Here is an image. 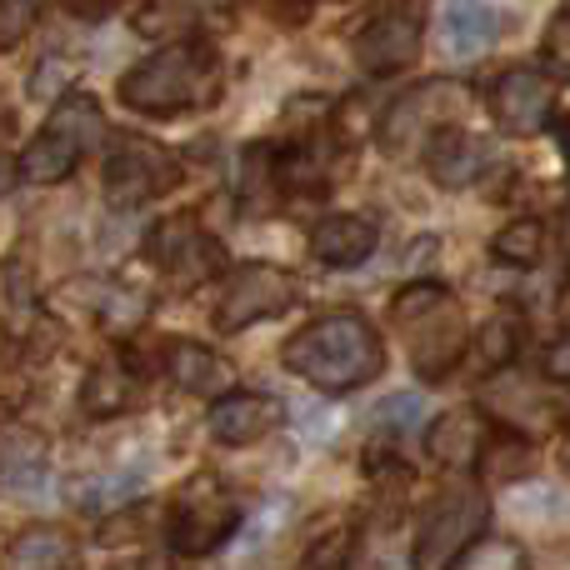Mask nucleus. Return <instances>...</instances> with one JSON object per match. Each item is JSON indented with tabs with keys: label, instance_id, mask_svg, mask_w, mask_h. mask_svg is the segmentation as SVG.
<instances>
[{
	"label": "nucleus",
	"instance_id": "nucleus-1",
	"mask_svg": "<svg viewBox=\"0 0 570 570\" xmlns=\"http://www.w3.org/2000/svg\"><path fill=\"white\" fill-rule=\"evenodd\" d=\"M285 371L325 395H351L385 371V345L361 311H325L305 321L281 351Z\"/></svg>",
	"mask_w": 570,
	"mask_h": 570
},
{
	"label": "nucleus",
	"instance_id": "nucleus-2",
	"mask_svg": "<svg viewBox=\"0 0 570 570\" xmlns=\"http://www.w3.org/2000/svg\"><path fill=\"white\" fill-rule=\"evenodd\" d=\"M220 90H226V66H220L216 46L186 36L166 40L156 56H146L120 76V106H130L136 116L166 120L180 110H210Z\"/></svg>",
	"mask_w": 570,
	"mask_h": 570
},
{
	"label": "nucleus",
	"instance_id": "nucleus-3",
	"mask_svg": "<svg viewBox=\"0 0 570 570\" xmlns=\"http://www.w3.org/2000/svg\"><path fill=\"white\" fill-rule=\"evenodd\" d=\"M395 335L411 345V365L425 385H441L455 365L465 361V345H471V325H465V311L445 285H405L395 295Z\"/></svg>",
	"mask_w": 570,
	"mask_h": 570
},
{
	"label": "nucleus",
	"instance_id": "nucleus-4",
	"mask_svg": "<svg viewBox=\"0 0 570 570\" xmlns=\"http://www.w3.org/2000/svg\"><path fill=\"white\" fill-rule=\"evenodd\" d=\"M100 140H106V116H100V106L90 96H66V100H56L50 120L30 136V146L20 150L16 176L26 180V186H60V180L86 160V150L100 146Z\"/></svg>",
	"mask_w": 570,
	"mask_h": 570
},
{
	"label": "nucleus",
	"instance_id": "nucleus-5",
	"mask_svg": "<svg viewBox=\"0 0 570 570\" xmlns=\"http://www.w3.org/2000/svg\"><path fill=\"white\" fill-rule=\"evenodd\" d=\"M465 106H471V86L451 76H431L421 86H411L405 96H395L381 116V150L391 160H411L415 150H431V140L441 130L461 126Z\"/></svg>",
	"mask_w": 570,
	"mask_h": 570
},
{
	"label": "nucleus",
	"instance_id": "nucleus-6",
	"mask_svg": "<svg viewBox=\"0 0 570 570\" xmlns=\"http://www.w3.org/2000/svg\"><path fill=\"white\" fill-rule=\"evenodd\" d=\"M170 551L180 556H210L216 546H226L240 531V505L226 491L216 471H196L190 481H180V491L170 495Z\"/></svg>",
	"mask_w": 570,
	"mask_h": 570
},
{
	"label": "nucleus",
	"instance_id": "nucleus-7",
	"mask_svg": "<svg viewBox=\"0 0 570 570\" xmlns=\"http://www.w3.org/2000/svg\"><path fill=\"white\" fill-rule=\"evenodd\" d=\"M491 505L475 485H445L421 515V535H415V570H451L461 561L465 546L481 541Z\"/></svg>",
	"mask_w": 570,
	"mask_h": 570
},
{
	"label": "nucleus",
	"instance_id": "nucleus-8",
	"mask_svg": "<svg viewBox=\"0 0 570 570\" xmlns=\"http://www.w3.org/2000/svg\"><path fill=\"white\" fill-rule=\"evenodd\" d=\"M295 301H301V281H295V271L271 266V261H246V266L226 271L220 305H216V331L240 335L246 325L291 311Z\"/></svg>",
	"mask_w": 570,
	"mask_h": 570
},
{
	"label": "nucleus",
	"instance_id": "nucleus-9",
	"mask_svg": "<svg viewBox=\"0 0 570 570\" xmlns=\"http://www.w3.org/2000/svg\"><path fill=\"white\" fill-rule=\"evenodd\" d=\"M176 180H180V160L160 140L130 136V130L116 136V146L106 150V170H100L110 206H146V200L166 196Z\"/></svg>",
	"mask_w": 570,
	"mask_h": 570
},
{
	"label": "nucleus",
	"instance_id": "nucleus-10",
	"mask_svg": "<svg viewBox=\"0 0 570 570\" xmlns=\"http://www.w3.org/2000/svg\"><path fill=\"white\" fill-rule=\"evenodd\" d=\"M146 256L176 291H196V285L226 276V250L220 240L200 226L196 216H166L146 236Z\"/></svg>",
	"mask_w": 570,
	"mask_h": 570
},
{
	"label": "nucleus",
	"instance_id": "nucleus-11",
	"mask_svg": "<svg viewBox=\"0 0 570 570\" xmlns=\"http://www.w3.org/2000/svg\"><path fill=\"white\" fill-rule=\"evenodd\" d=\"M551 106H556L551 76H541L531 66L505 70L491 86V116L505 136H541L551 126Z\"/></svg>",
	"mask_w": 570,
	"mask_h": 570
},
{
	"label": "nucleus",
	"instance_id": "nucleus-12",
	"mask_svg": "<svg viewBox=\"0 0 570 570\" xmlns=\"http://www.w3.org/2000/svg\"><path fill=\"white\" fill-rule=\"evenodd\" d=\"M281 421H285V405L266 391H230L220 401H210V415H206L210 441L226 445V451H246V445L266 441Z\"/></svg>",
	"mask_w": 570,
	"mask_h": 570
},
{
	"label": "nucleus",
	"instance_id": "nucleus-13",
	"mask_svg": "<svg viewBox=\"0 0 570 570\" xmlns=\"http://www.w3.org/2000/svg\"><path fill=\"white\" fill-rule=\"evenodd\" d=\"M485 405L521 435L556 431L570 415V401L551 395V385H541L535 375H505V381H495L491 391H485Z\"/></svg>",
	"mask_w": 570,
	"mask_h": 570
},
{
	"label": "nucleus",
	"instance_id": "nucleus-14",
	"mask_svg": "<svg viewBox=\"0 0 570 570\" xmlns=\"http://www.w3.org/2000/svg\"><path fill=\"white\" fill-rule=\"evenodd\" d=\"M421 56V20L411 10H385L355 36V66L365 76H395Z\"/></svg>",
	"mask_w": 570,
	"mask_h": 570
},
{
	"label": "nucleus",
	"instance_id": "nucleus-15",
	"mask_svg": "<svg viewBox=\"0 0 570 570\" xmlns=\"http://www.w3.org/2000/svg\"><path fill=\"white\" fill-rule=\"evenodd\" d=\"M505 20L491 0H445L441 6V46L451 60H475L501 40Z\"/></svg>",
	"mask_w": 570,
	"mask_h": 570
},
{
	"label": "nucleus",
	"instance_id": "nucleus-16",
	"mask_svg": "<svg viewBox=\"0 0 570 570\" xmlns=\"http://www.w3.org/2000/svg\"><path fill=\"white\" fill-rule=\"evenodd\" d=\"M485 166H491V146H485L481 136H471L465 126L441 130V136L431 140V150H425V170H431V180L445 190L475 186V180L485 176Z\"/></svg>",
	"mask_w": 570,
	"mask_h": 570
},
{
	"label": "nucleus",
	"instance_id": "nucleus-17",
	"mask_svg": "<svg viewBox=\"0 0 570 570\" xmlns=\"http://www.w3.org/2000/svg\"><path fill=\"white\" fill-rule=\"evenodd\" d=\"M166 375L186 395H216L220 401V395L236 391V365L200 341H170L166 345Z\"/></svg>",
	"mask_w": 570,
	"mask_h": 570
},
{
	"label": "nucleus",
	"instance_id": "nucleus-18",
	"mask_svg": "<svg viewBox=\"0 0 570 570\" xmlns=\"http://www.w3.org/2000/svg\"><path fill=\"white\" fill-rule=\"evenodd\" d=\"M375 226L365 216H325L311 226V256L321 266H335V271H351L361 261H371L375 250Z\"/></svg>",
	"mask_w": 570,
	"mask_h": 570
},
{
	"label": "nucleus",
	"instance_id": "nucleus-19",
	"mask_svg": "<svg viewBox=\"0 0 570 570\" xmlns=\"http://www.w3.org/2000/svg\"><path fill=\"white\" fill-rule=\"evenodd\" d=\"M0 570H80V546L60 525H26L10 535Z\"/></svg>",
	"mask_w": 570,
	"mask_h": 570
},
{
	"label": "nucleus",
	"instance_id": "nucleus-20",
	"mask_svg": "<svg viewBox=\"0 0 570 570\" xmlns=\"http://www.w3.org/2000/svg\"><path fill=\"white\" fill-rule=\"evenodd\" d=\"M481 451H485V425L475 411H445L425 431V455L435 465H471Z\"/></svg>",
	"mask_w": 570,
	"mask_h": 570
},
{
	"label": "nucleus",
	"instance_id": "nucleus-21",
	"mask_svg": "<svg viewBox=\"0 0 570 570\" xmlns=\"http://www.w3.org/2000/svg\"><path fill=\"white\" fill-rule=\"evenodd\" d=\"M70 491V505L86 515H110L130 501L136 491H146V471L140 465H126V471H96V475H76L66 485Z\"/></svg>",
	"mask_w": 570,
	"mask_h": 570
},
{
	"label": "nucleus",
	"instance_id": "nucleus-22",
	"mask_svg": "<svg viewBox=\"0 0 570 570\" xmlns=\"http://www.w3.org/2000/svg\"><path fill=\"white\" fill-rule=\"evenodd\" d=\"M136 401H140V385H136V375H130L120 361L90 365V371H86V385H80V411H86V415L110 421V415H126Z\"/></svg>",
	"mask_w": 570,
	"mask_h": 570
},
{
	"label": "nucleus",
	"instance_id": "nucleus-23",
	"mask_svg": "<svg viewBox=\"0 0 570 570\" xmlns=\"http://www.w3.org/2000/svg\"><path fill=\"white\" fill-rule=\"evenodd\" d=\"M210 16H230V0H146L136 30L140 36H170V30H190Z\"/></svg>",
	"mask_w": 570,
	"mask_h": 570
},
{
	"label": "nucleus",
	"instance_id": "nucleus-24",
	"mask_svg": "<svg viewBox=\"0 0 570 570\" xmlns=\"http://www.w3.org/2000/svg\"><path fill=\"white\" fill-rule=\"evenodd\" d=\"M0 485L6 491H40L46 485V455L26 435H0Z\"/></svg>",
	"mask_w": 570,
	"mask_h": 570
},
{
	"label": "nucleus",
	"instance_id": "nucleus-25",
	"mask_svg": "<svg viewBox=\"0 0 570 570\" xmlns=\"http://www.w3.org/2000/svg\"><path fill=\"white\" fill-rule=\"evenodd\" d=\"M240 196H246V210H271L285 196V186H281V150H271V146H250L246 150Z\"/></svg>",
	"mask_w": 570,
	"mask_h": 570
},
{
	"label": "nucleus",
	"instance_id": "nucleus-26",
	"mask_svg": "<svg viewBox=\"0 0 570 570\" xmlns=\"http://www.w3.org/2000/svg\"><path fill=\"white\" fill-rule=\"evenodd\" d=\"M491 256L505 261V266H541L546 256V226L541 220H511L501 236L491 240Z\"/></svg>",
	"mask_w": 570,
	"mask_h": 570
},
{
	"label": "nucleus",
	"instance_id": "nucleus-27",
	"mask_svg": "<svg viewBox=\"0 0 570 570\" xmlns=\"http://www.w3.org/2000/svg\"><path fill=\"white\" fill-rule=\"evenodd\" d=\"M451 570H531V556H525V546L505 541V535H481L475 546H465Z\"/></svg>",
	"mask_w": 570,
	"mask_h": 570
},
{
	"label": "nucleus",
	"instance_id": "nucleus-28",
	"mask_svg": "<svg viewBox=\"0 0 570 570\" xmlns=\"http://www.w3.org/2000/svg\"><path fill=\"white\" fill-rule=\"evenodd\" d=\"M541 60H546V76L570 80V16H566V10L551 20V30H546V40H541Z\"/></svg>",
	"mask_w": 570,
	"mask_h": 570
},
{
	"label": "nucleus",
	"instance_id": "nucleus-29",
	"mask_svg": "<svg viewBox=\"0 0 570 570\" xmlns=\"http://www.w3.org/2000/svg\"><path fill=\"white\" fill-rule=\"evenodd\" d=\"M36 26V0H0V56L16 50Z\"/></svg>",
	"mask_w": 570,
	"mask_h": 570
},
{
	"label": "nucleus",
	"instance_id": "nucleus-30",
	"mask_svg": "<svg viewBox=\"0 0 570 570\" xmlns=\"http://www.w3.org/2000/svg\"><path fill=\"white\" fill-rule=\"evenodd\" d=\"M6 311H10V325H30V315H36V305H30V271H26V261H10L6 266Z\"/></svg>",
	"mask_w": 570,
	"mask_h": 570
},
{
	"label": "nucleus",
	"instance_id": "nucleus-31",
	"mask_svg": "<svg viewBox=\"0 0 570 570\" xmlns=\"http://www.w3.org/2000/svg\"><path fill=\"white\" fill-rule=\"evenodd\" d=\"M66 86H70V66L66 60H56V56H46L36 66V76H30V96L36 100H66Z\"/></svg>",
	"mask_w": 570,
	"mask_h": 570
},
{
	"label": "nucleus",
	"instance_id": "nucleus-32",
	"mask_svg": "<svg viewBox=\"0 0 570 570\" xmlns=\"http://www.w3.org/2000/svg\"><path fill=\"white\" fill-rule=\"evenodd\" d=\"M515 355V321H505V315H495L491 325H485V345H481V361L485 365H501Z\"/></svg>",
	"mask_w": 570,
	"mask_h": 570
},
{
	"label": "nucleus",
	"instance_id": "nucleus-33",
	"mask_svg": "<svg viewBox=\"0 0 570 570\" xmlns=\"http://www.w3.org/2000/svg\"><path fill=\"white\" fill-rule=\"evenodd\" d=\"M421 415H425L421 395H391V401L381 405V421L391 425V431H411V425H421Z\"/></svg>",
	"mask_w": 570,
	"mask_h": 570
},
{
	"label": "nucleus",
	"instance_id": "nucleus-34",
	"mask_svg": "<svg viewBox=\"0 0 570 570\" xmlns=\"http://www.w3.org/2000/svg\"><path fill=\"white\" fill-rule=\"evenodd\" d=\"M485 461H491V481H521L525 475V445L505 441V445H495Z\"/></svg>",
	"mask_w": 570,
	"mask_h": 570
},
{
	"label": "nucleus",
	"instance_id": "nucleus-35",
	"mask_svg": "<svg viewBox=\"0 0 570 570\" xmlns=\"http://www.w3.org/2000/svg\"><path fill=\"white\" fill-rule=\"evenodd\" d=\"M546 371H551L556 381H561L566 391H570V335H561V341L546 351Z\"/></svg>",
	"mask_w": 570,
	"mask_h": 570
},
{
	"label": "nucleus",
	"instance_id": "nucleus-36",
	"mask_svg": "<svg viewBox=\"0 0 570 570\" xmlns=\"http://www.w3.org/2000/svg\"><path fill=\"white\" fill-rule=\"evenodd\" d=\"M10 180H16V166H6V160H0V196L10 190Z\"/></svg>",
	"mask_w": 570,
	"mask_h": 570
},
{
	"label": "nucleus",
	"instance_id": "nucleus-37",
	"mask_svg": "<svg viewBox=\"0 0 570 570\" xmlns=\"http://www.w3.org/2000/svg\"><path fill=\"white\" fill-rule=\"evenodd\" d=\"M566 240H570V220H566Z\"/></svg>",
	"mask_w": 570,
	"mask_h": 570
},
{
	"label": "nucleus",
	"instance_id": "nucleus-38",
	"mask_svg": "<svg viewBox=\"0 0 570 570\" xmlns=\"http://www.w3.org/2000/svg\"><path fill=\"white\" fill-rule=\"evenodd\" d=\"M561 10H566V16H570V0H566V6H561Z\"/></svg>",
	"mask_w": 570,
	"mask_h": 570
}]
</instances>
